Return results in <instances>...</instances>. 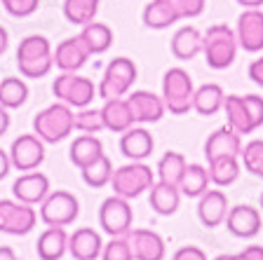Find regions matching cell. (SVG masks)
<instances>
[{
    "label": "cell",
    "instance_id": "6da1fadb",
    "mask_svg": "<svg viewBox=\"0 0 263 260\" xmlns=\"http://www.w3.org/2000/svg\"><path fill=\"white\" fill-rule=\"evenodd\" d=\"M16 66L24 77L40 80L54 66V49L45 35H26L16 47Z\"/></svg>",
    "mask_w": 263,
    "mask_h": 260
},
{
    "label": "cell",
    "instance_id": "7a4b0ae2",
    "mask_svg": "<svg viewBox=\"0 0 263 260\" xmlns=\"http://www.w3.org/2000/svg\"><path fill=\"white\" fill-rule=\"evenodd\" d=\"M237 38L235 31L226 24H214L202 33V54L209 68L214 71H223L228 66H233L237 56Z\"/></svg>",
    "mask_w": 263,
    "mask_h": 260
},
{
    "label": "cell",
    "instance_id": "3957f363",
    "mask_svg": "<svg viewBox=\"0 0 263 260\" xmlns=\"http://www.w3.org/2000/svg\"><path fill=\"white\" fill-rule=\"evenodd\" d=\"M76 125H73V110L68 103L57 101L40 110L33 117V131L43 143H59L73 134Z\"/></svg>",
    "mask_w": 263,
    "mask_h": 260
},
{
    "label": "cell",
    "instance_id": "277c9868",
    "mask_svg": "<svg viewBox=\"0 0 263 260\" xmlns=\"http://www.w3.org/2000/svg\"><path fill=\"white\" fill-rule=\"evenodd\" d=\"M155 183L153 169L143 162H132L125 167L113 169L110 176V185H113V195H120L125 199H134V197L143 195L146 190H151Z\"/></svg>",
    "mask_w": 263,
    "mask_h": 260
},
{
    "label": "cell",
    "instance_id": "5b68a950",
    "mask_svg": "<svg viewBox=\"0 0 263 260\" xmlns=\"http://www.w3.org/2000/svg\"><path fill=\"white\" fill-rule=\"evenodd\" d=\"M193 77L188 75V71L183 68H170L162 77V101L167 106V110L174 115H186L188 110H193Z\"/></svg>",
    "mask_w": 263,
    "mask_h": 260
},
{
    "label": "cell",
    "instance_id": "8992f818",
    "mask_svg": "<svg viewBox=\"0 0 263 260\" xmlns=\"http://www.w3.org/2000/svg\"><path fill=\"white\" fill-rule=\"evenodd\" d=\"M134 82H137V64L127 56H118L106 66L104 77L97 87V96L104 98V101L127 96Z\"/></svg>",
    "mask_w": 263,
    "mask_h": 260
},
{
    "label": "cell",
    "instance_id": "52a82bcc",
    "mask_svg": "<svg viewBox=\"0 0 263 260\" xmlns=\"http://www.w3.org/2000/svg\"><path fill=\"white\" fill-rule=\"evenodd\" d=\"M80 213V202L68 190H54L40 204V221L47 228H68Z\"/></svg>",
    "mask_w": 263,
    "mask_h": 260
},
{
    "label": "cell",
    "instance_id": "ba28073f",
    "mask_svg": "<svg viewBox=\"0 0 263 260\" xmlns=\"http://www.w3.org/2000/svg\"><path fill=\"white\" fill-rule=\"evenodd\" d=\"M52 92L59 101L68 103L71 108H87L97 96V87L89 77H82L78 73H61L52 82Z\"/></svg>",
    "mask_w": 263,
    "mask_h": 260
},
{
    "label": "cell",
    "instance_id": "9c48e42d",
    "mask_svg": "<svg viewBox=\"0 0 263 260\" xmlns=\"http://www.w3.org/2000/svg\"><path fill=\"white\" fill-rule=\"evenodd\" d=\"M134 211L129 206V199L120 195H110L99 206V225L110 237H125L132 230Z\"/></svg>",
    "mask_w": 263,
    "mask_h": 260
},
{
    "label": "cell",
    "instance_id": "30bf717a",
    "mask_svg": "<svg viewBox=\"0 0 263 260\" xmlns=\"http://www.w3.org/2000/svg\"><path fill=\"white\" fill-rule=\"evenodd\" d=\"M38 223V213L31 204L19 199H0V232L22 237L28 234Z\"/></svg>",
    "mask_w": 263,
    "mask_h": 260
},
{
    "label": "cell",
    "instance_id": "8fae6325",
    "mask_svg": "<svg viewBox=\"0 0 263 260\" xmlns=\"http://www.w3.org/2000/svg\"><path fill=\"white\" fill-rule=\"evenodd\" d=\"M10 159L16 171H35L45 162V143L35 134H22L12 141Z\"/></svg>",
    "mask_w": 263,
    "mask_h": 260
},
{
    "label": "cell",
    "instance_id": "7c38bea8",
    "mask_svg": "<svg viewBox=\"0 0 263 260\" xmlns=\"http://www.w3.org/2000/svg\"><path fill=\"white\" fill-rule=\"evenodd\" d=\"M235 38L245 52H261L263 49V12L258 10H245L237 16V28H235Z\"/></svg>",
    "mask_w": 263,
    "mask_h": 260
},
{
    "label": "cell",
    "instance_id": "4fadbf2b",
    "mask_svg": "<svg viewBox=\"0 0 263 260\" xmlns=\"http://www.w3.org/2000/svg\"><path fill=\"white\" fill-rule=\"evenodd\" d=\"M132 251V260H164V239L153 230H129L125 234Z\"/></svg>",
    "mask_w": 263,
    "mask_h": 260
},
{
    "label": "cell",
    "instance_id": "5bb4252c",
    "mask_svg": "<svg viewBox=\"0 0 263 260\" xmlns=\"http://www.w3.org/2000/svg\"><path fill=\"white\" fill-rule=\"evenodd\" d=\"M127 103L132 108V115H134V122L139 125H153V122H160L167 113V106H164L162 96L153 92H146V89H139V92H132L127 96Z\"/></svg>",
    "mask_w": 263,
    "mask_h": 260
},
{
    "label": "cell",
    "instance_id": "9a60e30c",
    "mask_svg": "<svg viewBox=\"0 0 263 260\" xmlns=\"http://www.w3.org/2000/svg\"><path fill=\"white\" fill-rule=\"evenodd\" d=\"M226 228H228L230 234H235L240 239H252L261 232V213H258V209H254L249 204H237L233 209H228Z\"/></svg>",
    "mask_w": 263,
    "mask_h": 260
},
{
    "label": "cell",
    "instance_id": "2e32d148",
    "mask_svg": "<svg viewBox=\"0 0 263 260\" xmlns=\"http://www.w3.org/2000/svg\"><path fill=\"white\" fill-rule=\"evenodd\" d=\"M89 56L92 54H89L87 45L82 43L80 35L66 38V40H61L54 49V66L61 73H78L82 66L87 64Z\"/></svg>",
    "mask_w": 263,
    "mask_h": 260
},
{
    "label": "cell",
    "instance_id": "e0dca14e",
    "mask_svg": "<svg viewBox=\"0 0 263 260\" xmlns=\"http://www.w3.org/2000/svg\"><path fill=\"white\" fill-rule=\"evenodd\" d=\"M12 195L24 204H43L49 195V178L40 171H26L12 183Z\"/></svg>",
    "mask_w": 263,
    "mask_h": 260
},
{
    "label": "cell",
    "instance_id": "ac0fdd59",
    "mask_svg": "<svg viewBox=\"0 0 263 260\" xmlns=\"http://www.w3.org/2000/svg\"><path fill=\"white\" fill-rule=\"evenodd\" d=\"M228 216V197L223 190H204L197 202V218L204 228H219Z\"/></svg>",
    "mask_w": 263,
    "mask_h": 260
},
{
    "label": "cell",
    "instance_id": "d6986e66",
    "mask_svg": "<svg viewBox=\"0 0 263 260\" xmlns=\"http://www.w3.org/2000/svg\"><path fill=\"white\" fill-rule=\"evenodd\" d=\"M153 148H155L153 134L143 129V127H129L127 131H122L120 152L132 162H143L146 157H151Z\"/></svg>",
    "mask_w": 263,
    "mask_h": 260
},
{
    "label": "cell",
    "instance_id": "ffe728a7",
    "mask_svg": "<svg viewBox=\"0 0 263 260\" xmlns=\"http://www.w3.org/2000/svg\"><path fill=\"white\" fill-rule=\"evenodd\" d=\"M240 150H242V138L235 129L230 127H219V129L209 134V138L204 141V155H207V162L209 159H216V157H226V155H235L240 157Z\"/></svg>",
    "mask_w": 263,
    "mask_h": 260
},
{
    "label": "cell",
    "instance_id": "44dd1931",
    "mask_svg": "<svg viewBox=\"0 0 263 260\" xmlns=\"http://www.w3.org/2000/svg\"><path fill=\"white\" fill-rule=\"evenodd\" d=\"M101 249L104 242L94 228H78L73 234H68V251L76 260H97Z\"/></svg>",
    "mask_w": 263,
    "mask_h": 260
},
{
    "label": "cell",
    "instance_id": "7402d4cb",
    "mask_svg": "<svg viewBox=\"0 0 263 260\" xmlns=\"http://www.w3.org/2000/svg\"><path fill=\"white\" fill-rule=\"evenodd\" d=\"M179 19H181V12L176 0H153V3H148L143 7V24L148 28H155V31L170 28Z\"/></svg>",
    "mask_w": 263,
    "mask_h": 260
},
{
    "label": "cell",
    "instance_id": "603a6c76",
    "mask_svg": "<svg viewBox=\"0 0 263 260\" xmlns=\"http://www.w3.org/2000/svg\"><path fill=\"white\" fill-rule=\"evenodd\" d=\"M101 115H104V125L108 131L113 134H122L129 127H134V115H132V108L127 98H106L104 108H101Z\"/></svg>",
    "mask_w": 263,
    "mask_h": 260
},
{
    "label": "cell",
    "instance_id": "cb8c5ba5",
    "mask_svg": "<svg viewBox=\"0 0 263 260\" xmlns=\"http://www.w3.org/2000/svg\"><path fill=\"white\" fill-rule=\"evenodd\" d=\"M223 110H226L228 127L230 129H235L240 136L256 131V125H254L252 113H249V106H247L245 96H240V94H230V96H226Z\"/></svg>",
    "mask_w": 263,
    "mask_h": 260
},
{
    "label": "cell",
    "instance_id": "d4e9b609",
    "mask_svg": "<svg viewBox=\"0 0 263 260\" xmlns=\"http://www.w3.org/2000/svg\"><path fill=\"white\" fill-rule=\"evenodd\" d=\"M172 54L179 61H191L202 54V33L195 26H183L172 38Z\"/></svg>",
    "mask_w": 263,
    "mask_h": 260
},
{
    "label": "cell",
    "instance_id": "484cf974",
    "mask_svg": "<svg viewBox=\"0 0 263 260\" xmlns=\"http://www.w3.org/2000/svg\"><path fill=\"white\" fill-rule=\"evenodd\" d=\"M101 155H104V143L99 141L94 134L78 136L76 141L71 143V150H68V157H71V162L76 164L80 171L85 167H89L94 159H99Z\"/></svg>",
    "mask_w": 263,
    "mask_h": 260
},
{
    "label": "cell",
    "instance_id": "4316f807",
    "mask_svg": "<svg viewBox=\"0 0 263 260\" xmlns=\"http://www.w3.org/2000/svg\"><path fill=\"white\" fill-rule=\"evenodd\" d=\"M40 260H61L68 251V234L64 228H47L35 244Z\"/></svg>",
    "mask_w": 263,
    "mask_h": 260
},
{
    "label": "cell",
    "instance_id": "83f0119b",
    "mask_svg": "<svg viewBox=\"0 0 263 260\" xmlns=\"http://www.w3.org/2000/svg\"><path fill=\"white\" fill-rule=\"evenodd\" d=\"M223 101H226V94L221 89V85L207 82V85L197 87L195 94H193V110L209 117V115H216L223 108Z\"/></svg>",
    "mask_w": 263,
    "mask_h": 260
},
{
    "label": "cell",
    "instance_id": "f1b7e54d",
    "mask_svg": "<svg viewBox=\"0 0 263 260\" xmlns=\"http://www.w3.org/2000/svg\"><path fill=\"white\" fill-rule=\"evenodd\" d=\"M151 192V206L155 209V213L160 216H172L176 213L181 204V190L176 185L170 183H162V181H155L153 188L148 190Z\"/></svg>",
    "mask_w": 263,
    "mask_h": 260
},
{
    "label": "cell",
    "instance_id": "f546056e",
    "mask_svg": "<svg viewBox=\"0 0 263 260\" xmlns=\"http://www.w3.org/2000/svg\"><path fill=\"white\" fill-rule=\"evenodd\" d=\"M80 38H82V43L87 45L89 54H104V52L110 49V45H113V31H110L108 24L89 22L82 26Z\"/></svg>",
    "mask_w": 263,
    "mask_h": 260
},
{
    "label": "cell",
    "instance_id": "4dcf8cb0",
    "mask_svg": "<svg viewBox=\"0 0 263 260\" xmlns=\"http://www.w3.org/2000/svg\"><path fill=\"white\" fill-rule=\"evenodd\" d=\"M209 181L219 188H228L237 181L240 176V162L235 155H226V157H216L209 159Z\"/></svg>",
    "mask_w": 263,
    "mask_h": 260
},
{
    "label": "cell",
    "instance_id": "1f68e13d",
    "mask_svg": "<svg viewBox=\"0 0 263 260\" xmlns=\"http://www.w3.org/2000/svg\"><path fill=\"white\" fill-rule=\"evenodd\" d=\"M186 167H188V162H186V157H183L181 152H176V150L164 152L162 157H160V162H158V169H155V171H158V181L179 188L181 176H183Z\"/></svg>",
    "mask_w": 263,
    "mask_h": 260
},
{
    "label": "cell",
    "instance_id": "d6a6232c",
    "mask_svg": "<svg viewBox=\"0 0 263 260\" xmlns=\"http://www.w3.org/2000/svg\"><path fill=\"white\" fill-rule=\"evenodd\" d=\"M209 183H212L209 181V171L202 164H188L183 176H181L179 190H181V195H186V197H200L209 188Z\"/></svg>",
    "mask_w": 263,
    "mask_h": 260
},
{
    "label": "cell",
    "instance_id": "836d02e7",
    "mask_svg": "<svg viewBox=\"0 0 263 260\" xmlns=\"http://www.w3.org/2000/svg\"><path fill=\"white\" fill-rule=\"evenodd\" d=\"M28 98V85L22 77H5L0 80V106L7 110L22 108Z\"/></svg>",
    "mask_w": 263,
    "mask_h": 260
},
{
    "label": "cell",
    "instance_id": "e575fe53",
    "mask_svg": "<svg viewBox=\"0 0 263 260\" xmlns=\"http://www.w3.org/2000/svg\"><path fill=\"white\" fill-rule=\"evenodd\" d=\"M99 12V0H64V16L73 26H85L94 22Z\"/></svg>",
    "mask_w": 263,
    "mask_h": 260
},
{
    "label": "cell",
    "instance_id": "d590c367",
    "mask_svg": "<svg viewBox=\"0 0 263 260\" xmlns=\"http://www.w3.org/2000/svg\"><path fill=\"white\" fill-rule=\"evenodd\" d=\"M110 176H113V164L106 155H101L99 159H94L89 167L82 169V181L89 185V188H104L110 183Z\"/></svg>",
    "mask_w": 263,
    "mask_h": 260
},
{
    "label": "cell",
    "instance_id": "8d00e7d4",
    "mask_svg": "<svg viewBox=\"0 0 263 260\" xmlns=\"http://www.w3.org/2000/svg\"><path fill=\"white\" fill-rule=\"evenodd\" d=\"M73 125L82 134H99L101 129H106L104 115L97 108H78V113H73Z\"/></svg>",
    "mask_w": 263,
    "mask_h": 260
},
{
    "label": "cell",
    "instance_id": "74e56055",
    "mask_svg": "<svg viewBox=\"0 0 263 260\" xmlns=\"http://www.w3.org/2000/svg\"><path fill=\"white\" fill-rule=\"evenodd\" d=\"M240 157H242V164L249 173L263 178V141L261 138H254L249 141L245 148L240 150Z\"/></svg>",
    "mask_w": 263,
    "mask_h": 260
},
{
    "label": "cell",
    "instance_id": "f35d334b",
    "mask_svg": "<svg viewBox=\"0 0 263 260\" xmlns=\"http://www.w3.org/2000/svg\"><path fill=\"white\" fill-rule=\"evenodd\" d=\"M101 260H132V251L125 237H110V242L101 249Z\"/></svg>",
    "mask_w": 263,
    "mask_h": 260
},
{
    "label": "cell",
    "instance_id": "ab89813d",
    "mask_svg": "<svg viewBox=\"0 0 263 260\" xmlns=\"http://www.w3.org/2000/svg\"><path fill=\"white\" fill-rule=\"evenodd\" d=\"M5 12L10 16H16V19H26V16L35 14L38 12L40 0H0Z\"/></svg>",
    "mask_w": 263,
    "mask_h": 260
},
{
    "label": "cell",
    "instance_id": "60d3db41",
    "mask_svg": "<svg viewBox=\"0 0 263 260\" xmlns=\"http://www.w3.org/2000/svg\"><path fill=\"white\" fill-rule=\"evenodd\" d=\"M181 19H195L204 12V0H176Z\"/></svg>",
    "mask_w": 263,
    "mask_h": 260
},
{
    "label": "cell",
    "instance_id": "b9f144b4",
    "mask_svg": "<svg viewBox=\"0 0 263 260\" xmlns=\"http://www.w3.org/2000/svg\"><path fill=\"white\" fill-rule=\"evenodd\" d=\"M214 260H263V246H247L240 253H223Z\"/></svg>",
    "mask_w": 263,
    "mask_h": 260
},
{
    "label": "cell",
    "instance_id": "7bdbcfd3",
    "mask_svg": "<svg viewBox=\"0 0 263 260\" xmlns=\"http://www.w3.org/2000/svg\"><path fill=\"white\" fill-rule=\"evenodd\" d=\"M247 106H249V113H252V119H254V125L263 127V96H256V94H247L245 96Z\"/></svg>",
    "mask_w": 263,
    "mask_h": 260
},
{
    "label": "cell",
    "instance_id": "ee69618b",
    "mask_svg": "<svg viewBox=\"0 0 263 260\" xmlns=\"http://www.w3.org/2000/svg\"><path fill=\"white\" fill-rule=\"evenodd\" d=\"M172 260H207V253L202 249H197V246H181Z\"/></svg>",
    "mask_w": 263,
    "mask_h": 260
},
{
    "label": "cell",
    "instance_id": "f6af8a7d",
    "mask_svg": "<svg viewBox=\"0 0 263 260\" xmlns=\"http://www.w3.org/2000/svg\"><path fill=\"white\" fill-rule=\"evenodd\" d=\"M247 75H249V80H252L254 85L263 87V56H261V59H254L252 64H249Z\"/></svg>",
    "mask_w": 263,
    "mask_h": 260
},
{
    "label": "cell",
    "instance_id": "bcb514c9",
    "mask_svg": "<svg viewBox=\"0 0 263 260\" xmlns=\"http://www.w3.org/2000/svg\"><path fill=\"white\" fill-rule=\"evenodd\" d=\"M12 169V159H10V152H5L3 148H0V181L7 178V173H10Z\"/></svg>",
    "mask_w": 263,
    "mask_h": 260
},
{
    "label": "cell",
    "instance_id": "7dc6e473",
    "mask_svg": "<svg viewBox=\"0 0 263 260\" xmlns=\"http://www.w3.org/2000/svg\"><path fill=\"white\" fill-rule=\"evenodd\" d=\"M7 129H10V113L5 106H0V138L7 134Z\"/></svg>",
    "mask_w": 263,
    "mask_h": 260
},
{
    "label": "cell",
    "instance_id": "c3c4849f",
    "mask_svg": "<svg viewBox=\"0 0 263 260\" xmlns=\"http://www.w3.org/2000/svg\"><path fill=\"white\" fill-rule=\"evenodd\" d=\"M7 47H10V33L5 26H0V56L7 52Z\"/></svg>",
    "mask_w": 263,
    "mask_h": 260
},
{
    "label": "cell",
    "instance_id": "681fc988",
    "mask_svg": "<svg viewBox=\"0 0 263 260\" xmlns=\"http://www.w3.org/2000/svg\"><path fill=\"white\" fill-rule=\"evenodd\" d=\"M235 3H240L245 10H258V7H263V0H235Z\"/></svg>",
    "mask_w": 263,
    "mask_h": 260
},
{
    "label": "cell",
    "instance_id": "f907efd6",
    "mask_svg": "<svg viewBox=\"0 0 263 260\" xmlns=\"http://www.w3.org/2000/svg\"><path fill=\"white\" fill-rule=\"evenodd\" d=\"M0 260H16V253L10 246H0Z\"/></svg>",
    "mask_w": 263,
    "mask_h": 260
},
{
    "label": "cell",
    "instance_id": "816d5d0a",
    "mask_svg": "<svg viewBox=\"0 0 263 260\" xmlns=\"http://www.w3.org/2000/svg\"><path fill=\"white\" fill-rule=\"evenodd\" d=\"M258 202H261V209H263V192H261V197H258Z\"/></svg>",
    "mask_w": 263,
    "mask_h": 260
}]
</instances>
